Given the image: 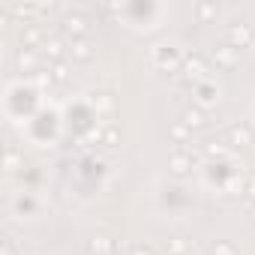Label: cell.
Returning a JSON list of instances; mask_svg holds the SVG:
<instances>
[{
    "mask_svg": "<svg viewBox=\"0 0 255 255\" xmlns=\"http://www.w3.org/2000/svg\"><path fill=\"white\" fill-rule=\"evenodd\" d=\"M210 255H240V252H237L234 243H228V240H216V243L210 246Z\"/></svg>",
    "mask_w": 255,
    "mask_h": 255,
    "instance_id": "cell-15",
    "label": "cell"
},
{
    "mask_svg": "<svg viewBox=\"0 0 255 255\" xmlns=\"http://www.w3.org/2000/svg\"><path fill=\"white\" fill-rule=\"evenodd\" d=\"M69 54H72V60H78V63H87V60L93 57V51H90V42H87V39H72Z\"/></svg>",
    "mask_w": 255,
    "mask_h": 255,
    "instance_id": "cell-8",
    "label": "cell"
},
{
    "mask_svg": "<svg viewBox=\"0 0 255 255\" xmlns=\"http://www.w3.org/2000/svg\"><path fill=\"white\" fill-rule=\"evenodd\" d=\"M129 255H153V249H150V246H147V243H135V246H132V252H129Z\"/></svg>",
    "mask_w": 255,
    "mask_h": 255,
    "instance_id": "cell-20",
    "label": "cell"
},
{
    "mask_svg": "<svg viewBox=\"0 0 255 255\" xmlns=\"http://www.w3.org/2000/svg\"><path fill=\"white\" fill-rule=\"evenodd\" d=\"M216 12H219V9H216V3H198V6H195V18H198V21L216 18Z\"/></svg>",
    "mask_w": 255,
    "mask_h": 255,
    "instance_id": "cell-16",
    "label": "cell"
},
{
    "mask_svg": "<svg viewBox=\"0 0 255 255\" xmlns=\"http://www.w3.org/2000/svg\"><path fill=\"white\" fill-rule=\"evenodd\" d=\"M213 60H216L222 69H234V63H237V48H231V45H219V48L213 51Z\"/></svg>",
    "mask_w": 255,
    "mask_h": 255,
    "instance_id": "cell-7",
    "label": "cell"
},
{
    "mask_svg": "<svg viewBox=\"0 0 255 255\" xmlns=\"http://www.w3.org/2000/svg\"><path fill=\"white\" fill-rule=\"evenodd\" d=\"M3 255H18L15 246H12V240H3Z\"/></svg>",
    "mask_w": 255,
    "mask_h": 255,
    "instance_id": "cell-24",
    "label": "cell"
},
{
    "mask_svg": "<svg viewBox=\"0 0 255 255\" xmlns=\"http://www.w3.org/2000/svg\"><path fill=\"white\" fill-rule=\"evenodd\" d=\"M228 138H231V144L246 147V144H252V129H249V126H231V129H228Z\"/></svg>",
    "mask_w": 255,
    "mask_h": 255,
    "instance_id": "cell-9",
    "label": "cell"
},
{
    "mask_svg": "<svg viewBox=\"0 0 255 255\" xmlns=\"http://www.w3.org/2000/svg\"><path fill=\"white\" fill-rule=\"evenodd\" d=\"M255 42V27L252 24H240V21H234V24H228V45L231 48H249Z\"/></svg>",
    "mask_w": 255,
    "mask_h": 255,
    "instance_id": "cell-1",
    "label": "cell"
},
{
    "mask_svg": "<svg viewBox=\"0 0 255 255\" xmlns=\"http://www.w3.org/2000/svg\"><path fill=\"white\" fill-rule=\"evenodd\" d=\"M87 249H90V255H111L114 252V240L111 237H93Z\"/></svg>",
    "mask_w": 255,
    "mask_h": 255,
    "instance_id": "cell-12",
    "label": "cell"
},
{
    "mask_svg": "<svg viewBox=\"0 0 255 255\" xmlns=\"http://www.w3.org/2000/svg\"><path fill=\"white\" fill-rule=\"evenodd\" d=\"M204 150H207L210 156H222V153H225V147H222V144H216V141H210V144H207Z\"/></svg>",
    "mask_w": 255,
    "mask_h": 255,
    "instance_id": "cell-22",
    "label": "cell"
},
{
    "mask_svg": "<svg viewBox=\"0 0 255 255\" xmlns=\"http://www.w3.org/2000/svg\"><path fill=\"white\" fill-rule=\"evenodd\" d=\"M246 192H249V195H252V198H255V177H252V180H249V186H246Z\"/></svg>",
    "mask_w": 255,
    "mask_h": 255,
    "instance_id": "cell-25",
    "label": "cell"
},
{
    "mask_svg": "<svg viewBox=\"0 0 255 255\" xmlns=\"http://www.w3.org/2000/svg\"><path fill=\"white\" fill-rule=\"evenodd\" d=\"M66 78H69V66H66V63H54L48 81H66Z\"/></svg>",
    "mask_w": 255,
    "mask_h": 255,
    "instance_id": "cell-18",
    "label": "cell"
},
{
    "mask_svg": "<svg viewBox=\"0 0 255 255\" xmlns=\"http://www.w3.org/2000/svg\"><path fill=\"white\" fill-rule=\"evenodd\" d=\"M63 30L72 33V39H84L87 30H90V21H87L84 15H66V18H63Z\"/></svg>",
    "mask_w": 255,
    "mask_h": 255,
    "instance_id": "cell-3",
    "label": "cell"
},
{
    "mask_svg": "<svg viewBox=\"0 0 255 255\" xmlns=\"http://www.w3.org/2000/svg\"><path fill=\"white\" fill-rule=\"evenodd\" d=\"M165 255H189V240L186 237H171L165 243Z\"/></svg>",
    "mask_w": 255,
    "mask_h": 255,
    "instance_id": "cell-14",
    "label": "cell"
},
{
    "mask_svg": "<svg viewBox=\"0 0 255 255\" xmlns=\"http://www.w3.org/2000/svg\"><path fill=\"white\" fill-rule=\"evenodd\" d=\"M180 123L186 126V129H204V126H207V117H204V111H201V108H186Z\"/></svg>",
    "mask_w": 255,
    "mask_h": 255,
    "instance_id": "cell-6",
    "label": "cell"
},
{
    "mask_svg": "<svg viewBox=\"0 0 255 255\" xmlns=\"http://www.w3.org/2000/svg\"><path fill=\"white\" fill-rule=\"evenodd\" d=\"M39 42H42V30H39V27H33V24H30V27H24V30H21V48L33 51V45H39Z\"/></svg>",
    "mask_w": 255,
    "mask_h": 255,
    "instance_id": "cell-11",
    "label": "cell"
},
{
    "mask_svg": "<svg viewBox=\"0 0 255 255\" xmlns=\"http://www.w3.org/2000/svg\"><path fill=\"white\" fill-rule=\"evenodd\" d=\"M15 66H18V72H33V69H36V54L27 51V48H18V54H15Z\"/></svg>",
    "mask_w": 255,
    "mask_h": 255,
    "instance_id": "cell-10",
    "label": "cell"
},
{
    "mask_svg": "<svg viewBox=\"0 0 255 255\" xmlns=\"http://www.w3.org/2000/svg\"><path fill=\"white\" fill-rule=\"evenodd\" d=\"M249 219H252V225H255V207H252V210H249Z\"/></svg>",
    "mask_w": 255,
    "mask_h": 255,
    "instance_id": "cell-26",
    "label": "cell"
},
{
    "mask_svg": "<svg viewBox=\"0 0 255 255\" xmlns=\"http://www.w3.org/2000/svg\"><path fill=\"white\" fill-rule=\"evenodd\" d=\"M168 168L174 177H186L189 168H192V153H171L168 156Z\"/></svg>",
    "mask_w": 255,
    "mask_h": 255,
    "instance_id": "cell-4",
    "label": "cell"
},
{
    "mask_svg": "<svg viewBox=\"0 0 255 255\" xmlns=\"http://www.w3.org/2000/svg\"><path fill=\"white\" fill-rule=\"evenodd\" d=\"M186 132H189V129H186V126H183V123H177V126H171V135H174L177 141H183V138H186Z\"/></svg>",
    "mask_w": 255,
    "mask_h": 255,
    "instance_id": "cell-21",
    "label": "cell"
},
{
    "mask_svg": "<svg viewBox=\"0 0 255 255\" xmlns=\"http://www.w3.org/2000/svg\"><path fill=\"white\" fill-rule=\"evenodd\" d=\"M15 165H18V153L9 147V150H6V168H9V171H15Z\"/></svg>",
    "mask_w": 255,
    "mask_h": 255,
    "instance_id": "cell-19",
    "label": "cell"
},
{
    "mask_svg": "<svg viewBox=\"0 0 255 255\" xmlns=\"http://www.w3.org/2000/svg\"><path fill=\"white\" fill-rule=\"evenodd\" d=\"M183 81L186 84H192V87H198L201 81H204V72H207V63H204V57L201 54H192V57H186L183 60Z\"/></svg>",
    "mask_w": 255,
    "mask_h": 255,
    "instance_id": "cell-2",
    "label": "cell"
},
{
    "mask_svg": "<svg viewBox=\"0 0 255 255\" xmlns=\"http://www.w3.org/2000/svg\"><path fill=\"white\" fill-rule=\"evenodd\" d=\"M42 51H45V57H51V60H57V57L63 54V45H60V39H48V42L42 45Z\"/></svg>",
    "mask_w": 255,
    "mask_h": 255,
    "instance_id": "cell-17",
    "label": "cell"
},
{
    "mask_svg": "<svg viewBox=\"0 0 255 255\" xmlns=\"http://www.w3.org/2000/svg\"><path fill=\"white\" fill-rule=\"evenodd\" d=\"M114 141H117V129L108 126V129H105V144H114Z\"/></svg>",
    "mask_w": 255,
    "mask_h": 255,
    "instance_id": "cell-23",
    "label": "cell"
},
{
    "mask_svg": "<svg viewBox=\"0 0 255 255\" xmlns=\"http://www.w3.org/2000/svg\"><path fill=\"white\" fill-rule=\"evenodd\" d=\"M195 93H198V102H201V105H213V102H216V93H219V90H216V87H213L210 81H201V84L195 87Z\"/></svg>",
    "mask_w": 255,
    "mask_h": 255,
    "instance_id": "cell-13",
    "label": "cell"
},
{
    "mask_svg": "<svg viewBox=\"0 0 255 255\" xmlns=\"http://www.w3.org/2000/svg\"><path fill=\"white\" fill-rule=\"evenodd\" d=\"M156 66H159V69H171V72H174V69L180 66V54H177V51H171L168 45H159V48H156Z\"/></svg>",
    "mask_w": 255,
    "mask_h": 255,
    "instance_id": "cell-5",
    "label": "cell"
}]
</instances>
